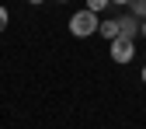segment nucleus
I'll return each mask as SVG.
<instances>
[{"label": "nucleus", "mask_w": 146, "mask_h": 129, "mask_svg": "<svg viewBox=\"0 0 146 129\" xmlns=\"http://www.w3.org/2000/svg\"><path fill=\"white\" fill-rule=\"evenodd\" d=\"M98 28H101V21H98L94 11H77L70 17V35H73V39H90Z\"/></svg>", "instance_id": "f257e3e1"}, {"label": "nucleus", "mask_w": 146, "mask_h": 129, "mask_svg": "<svg viewBox=\"0 0 146 129\" xmlns=\"http://www.w3.org/2000/svg\"><path fill=\"white\" fill-rule=\"evenodd\" d=\"M132 56H136V42L132 39H115L111 42V59L115 63H129Z\"/></svg>", "instance_id": "f03ea898"}, {"label": "nucleus", "mask_w": 146, "mask_h": 129, "mask_svg": "<svg viewBox=\"0 0 146 129\" xmlns=\"http://www.w3.org/2000/svg\"><path fill=\"white\" fill-rule=\"evenodd\" d=\"M136 17L132 14H125V17H118V39H132V35H136Z\"/></svg>", "instance_id": "7ed1b4c3"}, {"label": "nucleus", "mask_w": 146, "mask_h": 129, "mask_svg": "<svg viewBox=\"0 0 146 129\" xmlns=\"http://www.w3.org/2000/svg\"><path fill=\"white\" fill-rule=\"evenodd\" d=\"M101 35H104V39H118V21H101Z\"/></svg>", "instance_id": "20e7f679"}, {"label": "nucleus", "mask_w": 146, "mask_h": 129, "mask_svg": "<svg viewBox=\"0 0 146 129\" xmlns=\"http://www.w3.org/2000/svg\"><path fill=\"white\" fill-rule=\"evenodd\" d=\"M129 7H132L136 17H143V21H146V0H129Z\"/></svg>", "instance_id": "39448f33"}, {"label": "nucleus", "mask_w": 146, "mask_h": 129, "mask_svg": "<svg viewBox=\"0 0 146 129\" xmlns=\"http://www.w3.org/2000/svg\"><path fill=\"white\" fill-rule=\"evenodd\" d=\"M108 4H111V0H87V11H94V14H98V11H104Z\"/></svg>", "instance_id": "423d86ee"}, {"label": "nucleus", "mask_w": 146, "mask_h": 129, "mask_svg": "<svg viewBox=\"0 0 146 129\" xmlns=\"http://www.w3.org/2000/svg\"><path fill=\"white\" fill-rule=\"evenodd\" d=\"M7 21H11V14H7V7H0V31L7 28Z\"/></svg>", "instance_id": "0eeeda50"}, {"label": "nucleus", "mask_w": 146, "mask_h": 129, "mask_svg": "<svg viewBox=\"0 0 146 129\" xmlns=\"http://www.w3.org/2000/svg\"><path fill=\"white\" fill-rule=\"evenodd\" d=\"M111 4H125V7H129V0H111Z\"/></svg>", "instance_id": "6e6552de"}, {"label": "nucleus", "mask_w": 146, "mask_h": 129, "mask_svg": "<svg viewBox=\"0 0 146 129\" xmlns=\"http://www.w3.org/2000/svg\"><path fill=\"white\" fill-rule=\"evenodd\" d=\"M28 4H45V0H28Z\"/></svg>", "instance_id": "1a4fd4ad"}, {"label": "nucleus", "mask_w": 146, "mask_h": 129, "mask_svg": "<svg viewBox=\"0 0 146 129\" xmlns=\"http://www.w3.org/2000/svg\"><path fill=\"white\" fill-rule=\"evenodd\" d=\"M143 84H146V66H143Z\"/></svg>", "instance_id": "9d476101"}, {"label": "nucleus", "mask_w": 146, "mask_h": 129, "mask_svg": "<svg viewBox=\"0 0 146 129\" xmlns=\"http://www.w3.org/2000/svg\"><path fill=\"white\" fill-rule=\"evenodd\" d=\"M143 35H146V21H143Z\"/></svg>", "instance_id": "9b49d317"}]
</instances>
